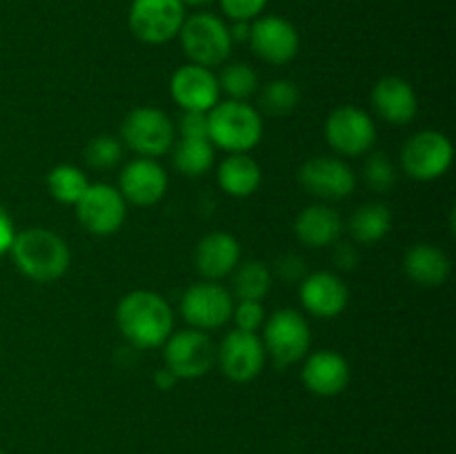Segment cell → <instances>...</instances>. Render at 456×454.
<instances>
[{"instance_id": "1", "label": "cell", "mask_w": 456, "mask_h": 454, "mask_svg": "<svg viewBox=\"0 0 456 454\" xmlns=\"http://www.w3.org/2000/svg\"><path fill=\"white\" fill-rule=\"evenodd\" d=\"M116 325L120 334L138 350L160 347L174 328L169 303L151 289H134L120 298L116 307Z\"/></svg>"}, {"instance_id": "2", "label": "cell", "mask_w": 456, "mask_h": 454, "mask_svg": "<svg viewBox=\"0 0 456 454\" xmlns=\"http://www.w3.org/2000/svg\"><path fill=\"white\" fill-rule=\"evenodd\" d=\"M13 263L22 276L36 283H52L61 279L71 263L69 245L56 231L45 227H29L13 236L9 247Z\"/></svg>"}, {"instance_id": "3", "label": "cell", "mask_w": 456, "mask_h": 454, "mask_svg": "<svg viewBox=\"0 0 456 454\" xmlns=\"http://www.w3.org/2000/svg\"><path fill=\"white\" fill-rule=\"evenodd\" d=\"M208 136L218 150L248 154L261 142V111L245 101H218L208 111Z\"/></svg>"}, {"instance_id": "4", "label": "cell", "mask_w": 456, "mask_h": 454, "mask_svg": "<svg viewBox=\"0 0 456 454\" xmlns=\"http://www.w3.org/2000/svg\"><path fill=\"white\" fill-rule=\"evenodd\" d=\"M178 38H181L183 52L190 58V62L208 67V69L225 65L232 47H234L225 20L208 12L185 16Z\"/></svg>"}, {"instance_id": "5", "label": "cell", "mask_w": 456, "mask_h": 454, "mask_svg": "<svg viewBox=\"0 0 456 454\" xmlns=\"http://www.w3.org/2000/svg\"><path fill=\"white\" fill-rule=\"evenodd\" d=\"M123 145L141 158L165 156L176 142V125L159 107H136L129 111L120 127Z\"/></svg>"}, {"instance_id": "6", "label": "cell", "mask_w": 456, "mask_h": 454, "mask_svg": "<svg viewBox=\"0 0 456 454\" xmlns=\"http://www.w3.org/2000/svg\"><path fill=\"white\" fill-rule=\"evenodd\" d=\"M312 345L310 323L301 312L285 307L263 323V347L279 368H289L305 359Z\"/></svg>"}, {"instance_id": "7", "label": "cell", "mask_w": 456, "mask_h": 454, "mask_svg": "<svg viewBox=\"0 0 456 454\" xmlns=\"http://www.w3.org/2000/svg\"><path fill=\"white\" fill-rule=\"evenodd\" d=\"M165 369L172 372L178 381L183 378H200L216 363V345L208 332L200 329H183L169 334L163 343Z\"/></svg>"}, {"instance_id": "8", "label": "cell", "mask_w": 456, "mask_h": 454, "mask_svg": "<svg viewBox=\"0 0 456 454\" xmlns=\"http://www.w3.org/2000/svg\"><path fill=\"white\" fill-rule=\"evenodd\" d=\"M183 0H134L129 7V29L141 43L165 45L176 38L185 22Z\"/></svg>"}, {"instance_id": "9", "label": "cell", "mask_w": 456, "mask_h": 454, "mask_svg": "<svg viewBox=\"0 0 456 454\" xmlns=\"http://www.w3.org/2000/svg\"><path fill=\"white\" fill-rule=\"evenodd\" d=\"M454 158V147L445 134L426 129L408 138L401 150V165L410 178L421 182L436 181L450 169Z\"/></svg>"}, {"instance_id": "10", "label": "cell", "mask_w": 456, "mask_h": 454, "mask_svg": "<svg viewBox=\"0 0 456 454\" xmlns=\"http://www.w3.org/2000/svg\"><path fill=\"white\" fill-rule=\"evenodd\" d=\"M325 141L341 156H363L377 142V125L361 107H337L325 120Z\"/></svg>"}, {"instance_id": "11", "label": "cell", "mask_w": 456, "mask_h": 454, "mask_svg": "<svg viewBox=\"0 0 456 454\" xmlns=\"http://www.w3.org/2000/svg\"><path fill=\"white\" fill-rule=\"evenodd\" d=\"M76 207V218L80 225L96 236H110L123 227L127 216V203L116 187L107 182H96L85 190Z\"/></svg>"}, {"instance_id": "12", "label": "cell", "mask_w": 456, "mask_h": 454, "mask_svg": "<svg viewBox=\"0 0 456 454\" xmlns=\"http://www.w3.org/2000/svg\"><path fill=\"white\" fill-rule=\"evenodd\" d=\"M234 296L216 280H200L191 285L181 298V314L194 329L208 332L232 320Z\"/></svg>"}, {"instance_id": "13", "label": "cell", "mask_w": 456, "mask_h": 454, "mask_svg": "<svg viewBox=\"0 0 456 454\" xmlns=\"http://www.w3.org/2000/svg\"><path fill=\"white\" fill-rule=\"evenodd\" d=\"M298 182L307 194L321 200H341L354 191L356 174L350 165L334 156H316L298 169Z\"/></svg>"}, {"instance_id": "14", "label": "cell", "mask_w": 456, "mask_h": 454, "mask_svg": "<svg viewBox=\"0 0 456 454\" xmlns=\"http://www.w3.org/2000/svg\"><path fill=\"white\" fill-rule=\"evenodd\" d=\"M265 356L261 338L243 329H232L216 347L218 368L234 383L254 381L263 372Z\"/></svg>"}, {"instance_id": "15", "label": "cell", "mask_w": 456, "mask_h": 454, "mask_svg": "<svg viewBox=\"0 0 456 454\" xmlns=\"http://www.w3.org/2000/svg\"><path fill=\"white\" fill-rule=\"evenodd\" d=\"M249 47L261 61L270 65H288L297 58L298 38L297 27L281 16H258L249 22Z\"/></svg>"}, {"instance_id": "16", "label": "cell", "mask_w": 456, "mask_h": 454, "mask_svg": "<svg viewBox=\"0 0 456 454\" xmlns=\"http://www.w3.org/2000/svg\"><path fill=\"white\" fill-rule=\"evenodd\" d=\"M169 93L183 111H209L221 101L216 76L212 69L194 62H187L174 71Z\"/></svg>"}, {"instance_id": "17", "label": "cell", "mask_w": 456, "mask_h": 454, "mask_svg": "<svg viewBox=\"0 0 456 454\" xmlns=\"http://www.w3.org/2000/svg\"><path fill=\"white\" fill-rule=\"evenodd\" d=\"M118 191L125 203L151 207L167 191V174L154 158H134L120 172Z\"/></svg>"}, {"instance_id": "18", "label": "cell", "mask_w": 456, "mask_h": 454, "mask_svg": "<svg viewBox=\"0 0 456 454\" xmlns=\"http://www.w3.org/2000/svg\"><path fill=\"white\" fill-rule=\"evenodd\" d=\"M301 303L316 319H334L350 303V289L332 272H314L303 279Z\"/></svg>"}, {"instance_id": "19", "label": "cell", "mask_w": 456, "mask_h": 454, "mask_svg": "<svg viewBox=\"0 0 456 454\" xmlns=\"http://www.w3.org/2000/svg\"><path fill=\"white\" fill-rule=\"evenodd\" d=\"M303 385L316 396H337L350 383V363L334 350H319L303 365Z\"/></svg>"}, {"instance_id": "20", "label": "cell", "mask_w": 456, "mask_h": 454, "mask_svg": "<svg viewBox=\"0 0 456 454\" xmlns=\"http://www.w3.org/2000/svg\"><path fill=\"white\" fill-rule=\"evenodd\" d=\"M372 107L390 125H408L419 114V98L412 85L399 76H386L372 89Z\"/></svg>"}, {"instance_id": "21", "label": "cell", "mask_w": 456, "mask_h": 454, "mask_svg": "<svg viewBox=\"0 0 456 454\" xmlns=\"http://www.w3.org/2000/svg\"><path fill=\"white\" fill-rule=\"evenodd\" d=\"M196 270L205 280H221L230 276L240 263V245L227 231H212L196 245Z\"/></svg>"}, {"instance_id": "22", "label": "cell", "mask_w": 456, "mask_h": 454, "mask_svg": "<svg viewBox=\"0 0 456 454\" xmlns=\"http://www.w3.org/2000/svg\"><path fill=\"white\" fill-rule=\"evenodd\" d=\"M343 221L328 205H310L294 221V234L307 247H328L338 243Z\"/></svg>"}, {"instance_id": "23", "label": "cell", "mask_w": 456, "mask_h": 454, "mask_svg": "<svg viewBox=\"0 0 456 454\" xmlns=\"http://www.w3.org/2000/svg\"><path fill=\"white\" fill-rule=\"evenodd\" d=\"M405 274L421 288H441L450 279L452 263L444 249L430 243H417L403 258Z\"/></svg>"}, {"instance_id": "24", "label": "cell", "mask_w": 456, "mask_h": 454, "mask_svg": "<svg viewBox=\"0 0 456 454\" xmlns=\"http://www.w3.org/2000/svg\"><path fill=\"white\" fill-rule=\"evenodd\" d=\"M218 185L234 199H248L261 187V165L249 154H230L218 165Z\"/></svg>"}, {"instance_id": "25", "label": "cell", "mask_w": 456, "mask_h": 454, "mask_svg": "<svg viewBox=\"0 0 456 454\" xmlns=\"http://www.w3.org/2000/svg\"><path fill=\"white\" fill-rule=\"evenodd\" d=\"M392 227V212L383 203L361 205L350 218V234L356 243H379Z\"/></svg>"}, {"instance_id": "26", "label": "cell", "mask_w": 456, "mask_h": 454, "mask_svg": "<svg viewBox=\"0 0 456 454\" xmlns=\"http://www.w3.org/2000/svg\"><path fill=\"white\" fill-rule=\"evenodd\" d=\"M232 274L230 294L239 301H263L272 288V272L261 261H248L243 265L239 263Z\"/></svg>"}, {"instance_id": "27", "label": "cell", "mask_w": 456, "mask_h": 454, "mask_svg": "<svg viewBox=\"0 0 456 454\" xmlns=\"http://www.w3.org/2000/svg\"><path fill=\"white\" fill-rule=\"evenodd\" d=\"M174 165L183 176H203L214 165V145L209 138H178L174 142Z\"/></svg>"}, {"instance_id": "28", "label": "cell", "mask_w": 456, "mask_h": 454, "mask_svg": "<svg viewBox=\"0 0 456 454\" xmlns=\"http://www.w3.org/2000/svg\"><path fill=\"white\" fill-rule=\"evenodd\" d=\"M258 109L274 118H283L297 111L298 102H301V92H298L297 83L288 78H279L267 83L265 87L258 89Z\"/></svg>"}, {"instance_id": "29", "label": "cell", "mask_w": 456, "mask_h": 454, "mask_svg": "<svg viewBox=\"0 0 456 454\" xmlns=\"http://www.w3.org/2000/svg\"><path fill=\"white\" fill-rule=\"evenodd\" d=\"M89 187L87 176L76 165H56L47 176V190L58 203L76 205Z\"/></svg>"}, {"instance_id": "30", "label": "cell", "mask_w": 456, "mask_h": 454, "mask_svg": "<svg viewBox=\"0 0 456 454\" xmlns=\"http://www.w3.org/2000/svg\"><path fill=\"white\" fill-rule=\"evenodd\" d=\"M218 89L230 96V101H248L258 92V74L254 67L245 62H232L216 76Z\"/></svg>"}, {"instance_id": "31", "label": "cell", "mask_w": 456, "mask_h": 454, "mask_svg": "<svg viewBox=\"0 0 456 454\" xmlns=\"http://www.w3.org/2000/svg\"><path fill=\"white\" fill-rule=\"evenodd\" d=\"M123 142L111 134L94 136L85 147V163L92 169H114L123 160Z\"/></svg>"}, {"instance_id": "32", "label": "cell", "mask_w": 456, "mask_h": 454, "mask_svg": "<svg viewBox=\"0 0 456 454\" xmlns=\"http://www.w3.org/2000/svg\"><path fill=\"white\" fill-rule=\"evenodd\" d=\"M363 181L377 194H387L396 185V167L387 154H372L365 160Z\"/></svg>"}, {"instance_id": "33", "label": "cell", "mask_w": 456, "mask_h": 454, "mask_svg": "<svg viewBox=\"0 0 456 454\" xmlns=\"http://www.w3.org/2000/svg\"><path fill=\"white\" fill-rule=\"evenodd\" d=\"M232 320L236 323V329L256 334L265 323V310L261 301H239L232 310Z\"/></svg>"}, {"instance_id": "34", "label": "cell", "mask_w": 456, "mask_h": 454, "mask_svg": "<svg viewBox=\"0 0 456 454\" xmlns=\"http://www.w3.org/2000/svg\"><path fill=\"white\" fill-rule=\"evenodd\" d=\"M225 16L234 22L256 20L267 7V0H218Z\"/></svg>"}, {"instance_id": "35", "label": "cell", "mask_w": 456, "mask_h": 454, "mask_svg": "<svg viewBox=\"0 0 456 454\" xmlns=\"http://www.w3.org/2000/svg\"><path fill=\"white\" fill-rule=\"evenodd\" d=\"M178 134L181 138H209L208 111H183L178 116Z\"/></svg>"}, {"instance_id": "36", "label": "cell", "mask_w": 456, "mask_h": 454, "mask_svg": "<svg viewBox=\"0 0 456 454\" xmlns=\"http://www.w3.org/2000/svg\"><path fill=\"white\" fill-rule=\"evenodd\" d=\"M276 272H279V276L283 280H288V283H292V280H303L305 279V263H303V258L294 256V254H285L283 258H279L276 261Z\"/></svg>"}, {"instance_id": "37", "label": "cell", "mask_w": 456, "mask_h": 454, "mask_svg": "<svg viewBox=\"0 0 456 454\" xmlns=\"http://www.w3.org/2000/svg\"><path fill=\"white\" fill-rule=\"evenodd\" d=\"M334 261L341 270H354L359 265V249L354 247L352 243H334Z\"/></svg>"}, {"instance_id": "38", "label": "cell", "mask_w": 456, "mask_h": 454, "mask_svg": "<svg viewBox=\"0 0 456 454\" xmlns=\"http://www.w3.org/2000/svg\"><path fill=\"white\" fill-rule=\"evenodd\" d=\"M13 236H16V230H13L12 216H9L7 209L0 205V256H4V254L9 252V247H12L13 243Z\"/></svg>"}, {"instance_id": "39", "label": "cell", "mask_w": 456, "mask_h": 454, "mask_svg": "<svg viewBox=\"0 0 456 454\" xmlns=\"http://www.w3.org/2000/svg\"><path fill=\"white\" fill-rule=\"evenodd\" d=\"M230 38L232 43H243L249 38V22H234L230 27Z\"/></svg>"}, {"instance_id": "40", "label": "cell", "mask_w": 456, "mask_h": 454, "mask_svg": "<svg viewBox=\"0 0 456 454\" xmlns=\"http://www.w3.org/2000/svg\"><path fill=\"white\" fill-rule=\"evenodd\" d=\"M176 381H178V378L174 377L172 372H167V369H160V372L156 374V383H159V385L163 387V390H167V387H172Z\"/></svg>"}, {"instance_id": "41", "label": "cell", "mask_w": 456, "mask_h": 454, "mask_svg": "<svg viewBox=\"0 0 456 454\" xmlns=\"http://www.w3.org/2000/svg\"><path fill=\"white\" fill-rule=\"evenodd\" d=\"M214 0H183V4L185 7H208V4H212Z\"/></svg>"}, {"instance_id": "42", "label": "cell", "mask_w": 456, "mask_h": 454, "mask_svg": "<svg viewBox=\"0 0 456 454\" xmlns=\"http://www.w3.org/2000/svg\"><path fill=\"white\" fill-rule=\"evenodd\" d=\"M0 454H4V452H3V448H0Z\"/></svg>"}]
</instances>
